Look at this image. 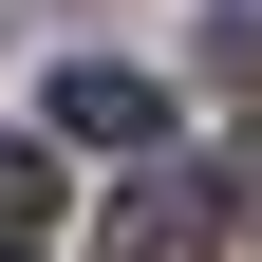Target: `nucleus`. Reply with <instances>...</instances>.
<instances>
[{
  "instance_id": "obj_1",
  "label": "nucleus",
  "mask_w": 262,
  "mask_h": 262,
  "mask_svg": "<svg viewBox=\"0 0 262 262\" xmlns=\"http://www.w3.org/2000/svg\"><path fill=\"white\" fill-rule=\"evenodd\" d=\"M113 262H225V187L206 169H131L113 187Z\"/></svg>"
},
{
  "instance_id": "obj_2",
  "label": "nucleus",
  "mask_w": 262,
  "mask_h": 262,
  "mask_svg": "<svg viewBox=\"0 0 262 262\" xmlns=\"http://www.w3.org/2000/svg\"><path fill=\"white\" fill-rule=\"evenodd\" d=\"M38 113L75 131V150H150V131H169V94H150V75H113V56H75V75H56Z\"/></svg>"
},
{
  "instance_id": "obj_3",
  "label": "nucleus",
  "mask_w": 262,
  "mask_h": 262,
  "mask_svg": "<svg viewBox=\"0 0 262 262\" xmlns=\"http://www.w3.org/2000/svg\"><path fill=\"white\" fill-rule=\"evenodd\" d=\"M38 225H56V169H38V150H0V262L38 244Z\"/></svg>"
},
{
  "instance_id": "obj_4",
  "label": "nucleus",
  "mask_w": 262,
  "mask_h": 262,
  "mask_svg": "<svg viewBox=\"0 0 262 262\" xmlns=\"http://www.w3.org/2000/svg\"><path fill=\"white\" fill-rule=\"evenodd\" d=\"M225 187H244V206H262V131H244V169H225Z\"/></svg>"
}]
</instances>
